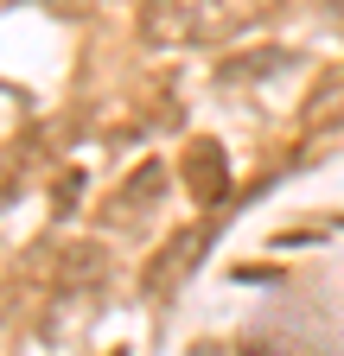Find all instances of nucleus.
<instances>
[{
    "label": "nucleus",
    "instance_id": "f03ea898",
    "mask_svg": "<svg viewBox=\"0 0 344 356\" xmlns=\"http://www.w3.org/2000/svg\"><path fill=\"white\" fill-rule=\"evenodd\" d=\"M185 191L198 204H224L230 185H224V147L217 140H191L185 147Z\"/></svg>",
    "mask_w": 344,
    "mask_h": 356
},
{
    "label": "nucleus",
    "instance_id": "f257e3e1",
    "mask_svg": "<svg viewBox=\"0 0 344 356\" xmlns=\"http://www.w3.org/2000/svg\"><path fill=\"white\" fill-rule=\"evenodd\" d=\"M274 13V0H147L141 32L147 44H230L236 32L262 26Z\"/></svg>",
    "mask_w": 344,
    "mask_h": 356
}]
</instances>
